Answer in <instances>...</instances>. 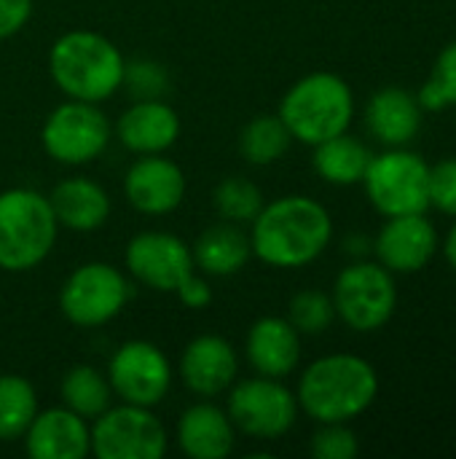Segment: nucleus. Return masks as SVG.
<instances>
[{
  "label": "nucleus",
  "mask_w": 456,
  "mask_h": 459,
  "mask_svg": "<svg viewBox=\"0 0 456 459\" xmlns=\"http://www.w3.org/2000/svg\"><path fill=\"white\" fill-rule=\"evenodd\" d=\"M438 250V231L425 212L387 218L379 237L374 239V253L384 269L392 274L422 272Z\"/></svg>",
  "instance_id": "nucleus-15"
},
{
  "label": "nucleus",
  "mask_w": 456,
  "mask_h": 459,
  "mask_svg": "<svg viewBox=\"0 0 456 459\" xmlns=\"http://www.w3.org/2000/svg\"><path fill=\"white\" fill-rule=\"evenodd\" d=\"M175 293H177L180 304H185L188 309H204V307L212 304V288H210V282H207L204 277H199L196 272H194Z\"/></svg>",
  "instance_id": "nucleus-35"
},
{
  "label": "nucleus",
  "mask_w": 456,
  "mask_h": 459,
  "mask_svg": "<svg viewBox=\"0 0 456 459\" xmlns=\"http://www.w3.org/2000/svg\"><path fill=\"white\" fill-rule=\"evenodd\" d=\"M371 151L352 134H336L314 145V172L331 186H355L363 183V175L371 161Z\"/></svg>",
  "instance_id": "nucleus-24"
},
{
  "label": "nucleus",
  "mask_w": 456,
  "mask_h": 459,
  "mask_svg": "<svg viewBox=\"0 0 456 459\" xmlns=\"http://www.w3.org/2000/svg\"><path fill=\"white\" fill-rule=\"evenodd\" d=\"M237 428L226 409L210 403L188 406L177 420V446L191 459H226L234 452Z\"/></svg>",
  "instance_id": "nucleus-20"
},
{
  "label": "nucleus",
  "mask_w": 456,
  "mask_h": 459,
  "mask_svg": "<svg viewBox=\"0 0 456 459\" xmlns=\"http://www.w3.org/2000/svg\"><path fill=\"white\" fill-rule=\"evenodd\" d=\"M331 237V212L317 199L304 194L266 202L250 223L253 255L274 269L309 266L325 253Z\"/></svg>",
  "instance_id": "nucleus-1"
},
{
  "label": "nucleus",
  "mask_w": 456,
  "mask_h": 459,
  "mask_svg": "<svg viewBox=\"0 0 456 459\" xmlns=\"http://www.w3.org/2000/svg\"><path fill=\"white\" fill-rule=\"evenodd\" d=\"M177 371L188 393L199 398H215L237 382L239 355L228 339L218 333H202L185 344Z\"/></svg>",
  "instance_id": "nucleus-16"
},
{
  "label": "nucleus",
  "mask_w": 456,
  "mask_h": 459,
  "mask_svg": "<svg viewBox=\"0 0 456 459\" xmlns=\"http://www.w3.org/2000/svg\"><path fill=\"white\" fill-rule=\"evenodd\" d=\"M59 223L35 188L0 191V269L19 274L40 266L54 250Z\"/></svg>",
  "instance_id": "nucleus-5"
},
{
  "label": "nucleus",
  "mask_w": 456,
  "mask_h": 459,
  "mask_svg": "<svg viewBox=\"0 0 456 459\" xmlns=\"http://www.w3.org/2000/svg\"><path fill=\"white\" fill-rule=\"evenodd\" d=\"M379 395L376 368L349 352H333L306 366L298 379V409L314 422H352L366 414Z\"/></svg>",
  "instance_id": "nucleus-2"
},
{
  "label": "nucleus",
  "mask_w": 456,
  "mask_h": 459,
  "mask_svg": "<svg viewBox=\"0 0 456 459\" xmlns=\"http://www.w3.org/2000/svg\"><path fill=\"white\" fill-rule=\"evenodd\" d=\"M124 264L137 282L159 293H175L196 272L191 245L169 231H142L132 237L124 250Z\"/></svg>",
  "instance_id": "nucleus-13"
},
{
  "label": "nucleus",
  "mask_w": 456,
  "mask_h": 459,
  "mask_svg": "<svg viewBox=\"0 0 456 459\" xmlns=\"http://www.w3.org/2000/svg\"><path fill=\"white\" fill-rule=\"evenodd\" d=\"M290 143L293 137L288 126L282 124V118L269 116V113L250 118L239 132V153L245 156L247 164H255V167H269L280 161L288 153Z\"/></svg>",
  "instance_id": "nucleus-26"
},
{
  "label": "nucleus",
  "mask_w": 456,
  "mask_h": 459,
  "mask_svg": "<svg viewBox=\"0 0 456 459\" xmlns=\"http://www.w3.org/2000/svg\"><path fill=\"white\" fill-rule=\"evenodd\" d=\"M245 355L255 374L285 379L301 363V333L288 317H258L247 331Z\"/></svg>",
  "instance_id": "nucleus-19"
},
{
  "label": "nucleus",
  "mask_w": 456,
  "mask_h": 459,
  "mask_svg": "<svg viewBox=\"0 0 456 459\" xmlns=\"http://www.w3.org/2000/svg\"><path fill=\"white\" fill-rule=\"evenodd\" d=\"M425 108L419 105L417 94L400 89V86H384L371 94L366 105V126L371 137L384 143L387 148L409 145L419 129Z\"/></svg>",
  "instance_id": "nucleus-21"
},
{
  "label": "nucleus",
  "mask_w": 456,
  "mask_h": 459,
  "mask_svg": "<svg viewBox=\"0 0 456 459\" xmlns=\"http://www.w3.org/2000/svg\"><path fill=\"white\" fill-rule=\"evenodd\" d=\"M336 317L357 333H374L390 323L398 307V288L390 269L374 261H355L333 285Z\"/></svg>",
  "instance_id": "nucleus-7"
},
{
  "label": "nucleus",
  "mask_w": 456,
  "mask_h": 459,
  "mask_svg": "<svg viewBox=\"0 0 456 459\" xmlns=\"http://www.w3.org/2000/svg\"><path fill=\"white\" fill-rule=\"evenodd\" d=\"M312 457L314 459H355L360 452L357 436L347 428V422H325L312 436Z\"/></svg>",
  "instance_id": "nucleus-32"
},
{
  "label": "nucleus",
  "mask_w": 456,
  "mask_h": 459,
  "mask_svg": "<svg viewBox=\"0 0 456 459\" xmlns=\"http://www.w3.org/2000/svg\"><path fill=\"white\" fill-rule=\"evenodd\" d=\"M108 382L121 403L159 406L172 387V363L153 342L134 339L121 344L108 363Z\"/></svg>",
  "instance_id": "nucleus-12"
},
{
  "label": "nucleus",
  "mask_w": 456,
  "mask_h": 459,
  "mask_svg": "<svg viewBox=\"0 0 456 459\" xmlns=\"http://www.w3.org/2000/svg\"><path fill=\"white\" fill-rule=\"evenodd\" d=\"M430 207L456 218V159L430 167Z\"/></svg>",
  "instance_id": "nucleus-33"
},
{
  "label": "nucleus",
  "mask_w": 456,
  "mask_h": 459,
  "mask_svg": "<svg viewBox=\"0 0 456 459\" xmlns=\"http://www.w3.org/2000/svg\"><path fill=\"white\" fill-rule=\"evenodd\" d=\"M24 449L32 459H83L91 452V425L67 406L38 409L24 433Z\"/></svg>",
  "instance_id": "nucleus-17"
},
{
  "label": "nucleus",
  "mask_w": 456,
  "mask_h": 459,
  "mask_svg": "<svg viewBox=\"0 0 456 459\" xmlns=\"http://www.w3.org/2000/svg\"><path fill=\"white\" fill-rule=\"evenodd\" d=\"M191 253H194V264L199 272L210 277H231L242 272L253 255L250 231L228 221L212 223L196 237V242L191 245Z\"/></svg>",
  "instance_id": "nucleus-23"
},
{
  "label": "nucleus",
  "mask_w": 456,
  "mask_h": 459,
  "mask_svg": "<svg viewBox=\"0 0 456 459\" xmlns=\"http://www.w3.org/2000/svg\"><path fill=\"white\" fill-rule=\"evenodd\" d=\"M288 320L301 336H320L325 333L333 320H336V307L333 299L323 290H301L290 299L288 307Z\"/></svg>",
  "instance_id": "nucleus-29"
},
{
  "label": "nucleus",
  "mask_w": 456,
  "mask_h": 459,
  "mask_svg": "<svg viewBox=\"0 0 456 459\" xmlns=\"http://www.w3.org/2000/svg\"><path fill=\"white\" fill-rule=\"evenodd\" d=\"M419 105L425 110H443L456 105V40L449 43L438 56L430 70L427 83L417 94Z\"/></svg>",
  "instance_id": "nucleus-30"
},
{
  "label": "nucleus",
  "mask_w": 456,
  "mask_h": 459,
  "mask_svg": "<svg viewBox=\"0 0 456 459\" xmlns=\"http://www.w3.org/2000/svg\"><path fill=\"white\" fill-rule=\"evenodd\" d=\"M40 143L46 153L59 164H89L108 148L110 121L94 102L65 100L46 116Z\"/></svg>",
  "instance_id": "nucleus-11"
},
{
  "label": "nucleus",
  "mask_w": 456,
  "mask_h": 459,
  "mask_svg": "<svg viewBox=\"0 0 456 459\" xmlns=\"http://www.w3.org/2000/svg\"><path fill=\"white\" fill-rule=\"evenodd\" d=\"M48 204L54 210L56 223L70 231H78V234L102 229L113 210L108 191L83 175L56 183L54 191L48 194Z\"/></svg>",
  "instance_id": "nucleus-22"
},
{
  "label": "nucleus",
  "mask_w": 456,
  "mask_h": 459,
  "mask_svg": "<svg viewBox=\"0 0 456 459\" xmlns=\"http://www.w3.org/2000/svg\"><path fill=\"white\" fill-rule=\"evenodd\" d=\"M59 398L62 406H67L70 411H75L83 420H97L105 409L113 406V387L108 382V374L97 371L94 366H73L70 371H65L62 382H59Z\"/></svg>",
  "instance_id": "nucleus-25"
},
{
  "label": "nucleus",
  "mask_w": 456,
  "mask_h": 459,
  "mask_svg": "<svg viewBox=\"0 0 456 459\" xmlns=\"http://www.w3.org/2000/svg\"><path fill=\"white\" fill-rule=\"evenodd\" d=\"M124 196L142 215H169L183 204L185 175L164 153L140 156L124 175Z\"/></svg>",
  "instance_id": "nucleus-14"
},
{
  "label": "nucleus",
  "mask_w": 456,
  "mask_h": 459,
  "mask_svg": "<svg viewBox=\"0 0 456 459\" xmlns=\"http://www.w3.org/2000/svg\"><path fill=\"white\" fill-rule=\"evenodd\" d=\"M371 245H374V242H371L368 237H363V234H352V237L344 239V250H347L349 255H366L368 250H374Z\"/></svg>",
  "instance_id": "nucleus-36"
},
{
  "label": "nucleus",
  "mask_w": 456,
  "mask_h": 459,
  "mask_svg": "<svg viewBox=\"0 0 456 459\" xmlns=\"http://www.w3.org/2000/svg\"><path fill=\"white\" fill-rule=\"evenodd\" d=\"M277 116L293 140L314 148L349 129L355 116V94L341 75L317 70L298 78L282 94Z\"/></svg>",
  "instance_id": "nucleus-4"
},
{
  "label": "nucleus",
  "mask_w": 456,
  "mask_h": 459,
  "mask_svg": "<svg viewBox=\"0 0 456 459\" xmlns=\"http://www.w3.org/2000/svg\"><path fill=\"white\" fill-rule=\"evenodd\" d=\"M363 186L368 202L384 218L430 210V164L403 145L371 156Z\"/></svg>",
  "instance_id": "nucleus-6"
},
{
  "label": "nucleus",
  "mask_w": 456,
  "mask_h": 459,
  "mask_svg": "<svg viewBox=\"0 0 456 459\" xmlns=\"http://www.w3.org/2000/svg\"><path fill=\"white\" fill-rule=\"evenodd\" d=\"M121 86L129 91L132 100H164L172 78L169 70L161 62L153 59H134L124 65V81Z\"/></svg>",
  "instance_id": "nucleus-31"
},
{
  "label": "nucleus",
  "mask_w": 456,
  "mask_h": 459,
  "mask_svg": "<svg viewBox=\"0 0 456 459\" xmlns=\"http://www.w3.org/2000/svg\"><path fill=\"white\" fill-rule=\"evenodd\" d=\"M263 204V191L242 175H228L212 191V207L218 210L220 221L228 223H253Z\"/></svg>",
  "instance_id": "nucleus-28"
},
{
  "label": "nucleus",
  "mask_w": 456,
  "mask_h": 459,
  "mask_svg": "<svg viewBox=\"0 0 456 459\" xmlns=\"http://www.w3.org/2000/svg\"><path fill=\"white\" fill-rule=\"evenodd\" d=\"M226 411L234 428L258 441H274L293 430L298 420V398L282 385V379L253 377L228 387Z\"/></svg>",
  "instance_id": "nucleus-9"
},
{
  "label": "nucleus",
  "mask_w": 456,
  "mask_h": 459,
  "mask_svg": "<svg viewBox=\"0 0 456 459\" xmlns=\"http://www.w3.org/2000/svg\"><path fill=\"white\" fill-rule=\"evenodd\" d=\"M443 253H446V261L449 266L456 272V223L452 226V231L446 234V242H443Z\"/></svg>",
  "instance_id": "nucleus-37"
},
{
  "label": "nucleus",
  "mask_w": 456,
  "mask_h": 459,
  "mask_svg": "<svg viewBox=\"0 0 456 459\" xmlns=\"http://www.w3.org/2000/svg\"><path fill=\"white\" fill-rule=\"evenodd\" d=\"M38 414L35 387L19 374H0V441L11 444L24 438Z\"/></svg>",
  "instance_id": "nucleus-27"
},
{
  "label": "nucleus",
  "mask_w": 456,
  "mask_h": 459,
  "mask_svg": "<svg viewBox=\"0 0 456 459\" xmlns=\"http://www.w3.org/2000/svg\"><path fill=\"white\" fill-rule=\"evenodd\" d=\"M167 446L161 420L145 406L118 403L91 420V455L97 459H161Z\"/></svg>",
  "instance_id": "nucleus-10"
},
{
  "label": "nucleus",
  "mask_w": 456,
  "mask_h": 459,
  "mask_svg": "<svg viewBox=\"0 0 456 459\" xmlns=\"http://www.w3.org/2000/svg\"><path fill=\"white\" fill-rule=\"evenodd\" d=\"M132 296L124 272L105 261L75 266L59 290V312L78 328H99L116 320Z\"/></svg>",
  "instance_id": "nucleus-8"
},
{
  "label": "nucleus",
  "mask_w": 456,
  "mask_h": 459,
  "mask_svg": "<svg viewBox=\"0 0 456 459\" xmlns=\"http://www.w3.org/2000/svg\"><path fill=\"white\" fill-rule=\"evenodd\" d=\"M30 16H32V0H0V40L22 32Z\"/></svg>",
  "instance_id": "nucleus-34"
},
{
  "label": "nucleus",
  "mask_w": 456,
  "mask_h": 459,
  "mask_svg": "<svg viewBox=\"0 0 456 459\" xmlns=\"http://www.w3.org/2000/svg\"><path fill=\"white\" fill-rule=\"evenodd\" d=\"M118 143L137 153H164L180 137V116L167 100H132L116 121Z\"/></svg>",
  "instance_id": "nucleus-18"
},
{
  "label": "nucleus",
  "mask_w": 456,
  "mask_h": 459,
  "mask_svg": "<svg viewBox=\"0 0 456 459\" xmlns=\"http://www.w3.org/2000/svg\"><path fill=\"white\" fill-rule=\"evenodd\" d=\"M121 48L94 30H67L48 51V73L67 100L105 102L124 81Z\"/></svg>",
  "instance_id": "nucleus-3"
}]
</instances>
